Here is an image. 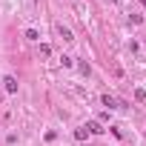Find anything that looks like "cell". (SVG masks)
<instances>
[{"instance_id":"cell-7","label":"cell","mask_w":146,"mask_h":146,"mask_svg":"<svg viewBox=\"0 0 146 146\" xmlns=\"http://www.w3.org/2000/svg\"><path fill=\"white\" fill-rule=\"evenodd\" d=\"M135 100H137V103H143V100H146V89H140V86H137V89H135Z\"/></svg>"},{"instance_id":"cell-6","label":"cell","mask_w":146,"mask_h":146,"mask_svg":"<svg viewBox=\"0 0 146 146\" xmlns=\"http://www.w3.org/2000/svg\"><path fill=\"white\" fill-rule=\"evenodd\" d=\"M89 137V132H86V126H80V129H75V140H86Z\"/></svg>"},{"instance_id":"cell-1","label":"cell","mask_w":146,"mask_h":146,"mask_svg":"<svg viewBox=\"0 0 146 146\" xmlns=\"http://www.w3.org/2000/svg\"><path fill=\"white\" fill-rule=\"evenodd\" d=\"M0 83H3V89H6L9 95H17V78H15V75H6Z\"/></svg>"},{"instance_id":"cell-9","label":"cell","mask_w":146,"mask_h":146,"mask_svg":"<svg viewBox=\"0 0 146 146\" xmlns=\"http://www.w3.org/2000/svg\"><path fill=\"white\" fill-rule=\"evenodd\" d=\"M78 69H80V75H89V72H92V66H89V63H78Z\"/></svg>"},{"instance_id":"cell-4","label":"cell","mask_w":146,"mask_h":146,"mask_svg":"<svg viewBox=\"0 0 146 146\" xmlns=\"http://www.w3.org/2000/svg\"><path fill=\"white\" fill-rule=\"evenodd\" d=\"M23 37H26L29 43H40V32H37V29H26V32H23Z\"/></svg>"},{"instance_id":"cell-10","label":"cell","mask_w":146,"mask_h":146,"mask_svg":"<svg viewBox=\"0 0 146 146\" xmlns=\"http://www.w3.org/2000/svg\"><path fill=\"white\" fill-rule=\"evenodd\" d=\"M140 3H143V6H146V0H140Z\"/></svg>"},{"instance_id":"cell-8","label":"cell","mask_w":146,"mask_h":146,"mask_svg":"<svg viewBox=\"0 0 146 146\" xmlns=\"http://www.w3.org/2000/svg\"><path fill=\"white\" fill-rule=\"evenodd\" d=\"M60 63H63L66 69H72V66H75V57H69V54H63V57H60Z\"/></svg>"},{"instance_id":"cell-3","label":"cell","mask_w":146,"mask_h":146,"mask_svg":"<svg viewBox=\"0 0 146 146\" xmlns=\"http://www.w3.org/2000/svg\"><path fill=\"white\" fill-rule=\"evenodd\" d=\"M57 37H63L66 43H72V40H75V35H72V29H66V26H57Z\"/></svg>"},{"instance_id":"cell-2","label":"cell","mask_w":146,"mask_h":146,"mask_svg":"<svg viewBox=\"0 0 146 146\" xmlns=\"http://www.w3.org/2000/svg\"><path fill=\"white\" fill-rule=\"evenodd\" d=\"M83 126H86V132H89V135H103V132H106V126H103L100 120H86Z\"/></svg>"},{"instance_id":"cell-11","label":"cell","mask_w":146,"mask_h":146,"mask_svg":"<svg viewBox=\"0 0 146 146\" xmlns=\"http://www.w3.org/2000/svg\"><path fill=\"white\" fill-rule=\"evenodd\" d=\"M0 89H3V83H0Z\"/></svg>"},{"instance_id":"cell-5","label":"cell","mask_w":146,"mask_h":146,"mask_svg":"<svg viewBox=\"0 0 146 146\" xmlns=\"http://www.w3.org/2000/svg\"><path fill=\"white\" fill-rule=\"evenodd\" d=\"M37 52H40V57H49V54H52V46H49V43H40Z\"/></svg>"}]
</instances>
